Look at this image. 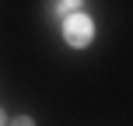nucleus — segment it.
Here are the masks:
<instances>
[{
    "label": "nucleus",
    "mask_w": 133,
    "mask_h": 126,
    "mask_svg": "<svg viewBox=\"0 0 133 126\" xmlns=\"http://www.w3.org/2000/svg\"><path fill=\"white\" fill-rule=\"evenodd\" d=\"M63 35H66V42H70L74 49H84L88 42H91V35H95V21L88 18V14H66Z\"/></svg>",
    "instance_id": "f257e3e1"
},
{
    "label": "nucleus",
    "mask_w": 133,
    "mask_h": 126,
    "mask_svg": "<svg viewBox=\"0 0 133 126\" xmlns=\"http://www.w3.org/2000/svg\"><path fill=\"white\" fill-rule=\"evenodd\" d=\"M56 7H60L63 14H74V11H77V7H81V0H60V4H56Z\"/></svg>",
    "instance_id": "f03ea898"
},
{
    "label": "nucleus",
    "mask_w": 133,
    "mask_h": 126,
    "mask_svg": "<svg viewBox=\"0 0 133 126\" xmlns=\"http://www.w3.org/2000/svg\"><path fill=\"white\" fill-rule=\"evenodd\" d=\"M11 126H35V123H32V119H28V116H18V119H14Z\"/></svg>",
    "instance_id": "7ed1b4c3"
},
{
    "label": "nucleus",
    "mask_w": 133,
    "mask_h": 126,
    "mask_svg": "<svg viewBox=\"0 0 133 126\" xmlns=\"http://www.w3.org/2000/svg\"><path fill=\"white\" fill-rule=\"evenodd\" d=\"M0 126H4V112H0Z\"/></svg>",
    "instance_id": "20e7f679"
}]
</instances>
